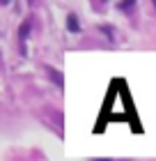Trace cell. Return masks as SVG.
<instances>
[{
	"mask_svg": "<svg viewBox=\"0 0 156 161\" xmlns=\"http://www.w3.org/2000/svg\"><path fill=\"white\" fill-rule=\"evenodd\" d=\"M67 28H69V30H78V21H76V16H69V21H67Z\"/></svg>",
	"mask_w": 156,
	"mask_h": 161,
	"instance_id": "1",
	"label": "cell"
}]
</instances>
